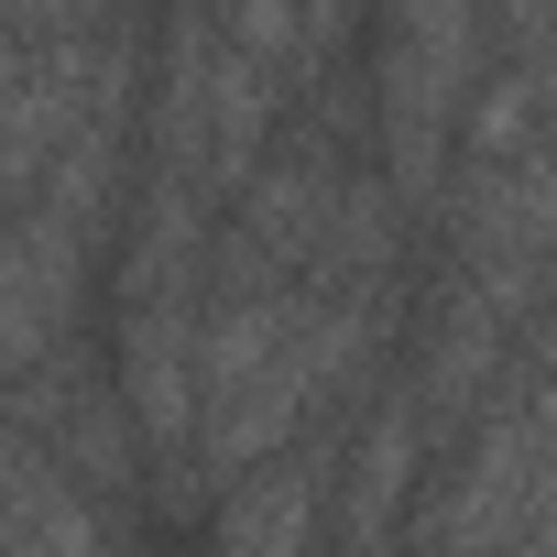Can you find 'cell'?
Segmentation results:
<instances>
[{"label":"cell","instance_id":"cell-1","mask_svg":"<svg viewBox=\"0 0 557 557\" xmlns=\"http://www.w3.org/2000/svg\"><path fill=\"white\" fill-rule=\"evenodd\" d=\"M459 88H470V23H459V12H405V23H383V143H394L405 186H426Z\"/></svg>","mask_w":557,"mask_h":557},{"label":"cell","instance_id":"cell-2","mask_svg":"<svg viewBox=\"0 0 557 557\" xmlns=\"http://www.w3.org/2000/svg\"><path fill=\"white\" fill-rule=\"evenodd\" d=\"M219 557H318V448L262 459L219 503Z\"/></svg>","mask_w":557,"mask_h":557}]
</instances>
